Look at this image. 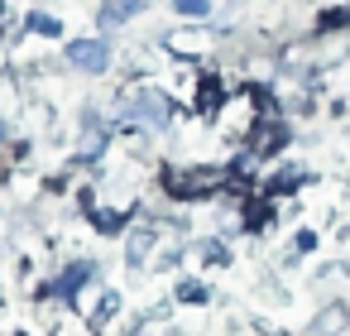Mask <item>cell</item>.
Returning a JSON list of instances; mask_svg holds the SVG:
<instances>
[{
	"label": "cell",
	"mask_w": 350,
	"mask_h": 336,
	"mask_svg": "<svg viewBox=\"0 0 350 336\" xmlns=\"http://www.w3.org/2000/svg\"><path fill=\"white\" fill-rule=\"evenodd\" d=\"M230 188V168L221 164H192V168H163V192L178 202H206Z\"/></svg>",
	"instance_id": "1"
},
{
	"label": "cell",
	"mask_w": 350,
	"mask_h": 336,
	"mask_svg": "<svg viewBox=\"0 0 350 336\" xmlns=\"http://www.w3.org/2000/svg\"><path fill=\"white\" fill-rule=\"evenodd\" d=\"M288 140H293V130H288L278 116H264V120L250 125V135H245V154H250V159H273L278 149H288Z\"/></svg>",
	"instance_id": "2"
},
{
	"label": "cell",
	"mask_w": 350,
	"mask_h": 336,
	"mask_svg": "<svg viewBox=\"0 0 350 336\" xmlns=\"http://www.w3.org/2000/svg\"><path fill=\"white\" fill-rule=\"evenodd\" d=\"M125 116H130L135 125H144V130H163V125H168V116H173V106H168V96H163V92L144 87V92H135V96L125 101Z\"/></svg>",
	"instance_id": "3"
},
{
	"label": "cell",
	"mask_w": 350,
	"mask_h": 336,
	"mask_svg": "<svg viewBox=\"0 0 350 336\" xmlns=\"http://www.w3.org/2000/svg\"><path fill=\"white\" fill-rule=\"evenodd\" d=\"M68 63H72L77 73L101 77V73L111 68V44H106V39H72V44H68Z\"/></svg>",
	"instance_id": "4"
},
{
	"label": "cell",
	"mask_w": 350,
	"mask_h": 336,
	"mask_svg": "<svg viewBox=\"0 0 350 336\" xmlns=\"http://www.w3.org/2000/svg\"><path fill=\"white\" fill-rule=\"evenodd\" d=\"M307 331H312V336H345V331H350V302H326V307H317V317L307 322Z\"/></svg>",
	"instance_id": "5"
},
{
	"label": "cell",
	"mask_w": 350,
	"mask_h": 336,
	"mask_svg": "<svg viewBox=\"0 0 350 336\" xmlns=\"http://www.w3.org/2000/svg\"><path fill=\"white\" fill-rule=\"evenodd\" d=\"M92 274H96V264H92V259H77V264H68V269H63V274L49 283V298H77V293H82V283H87Z\"/></svg>",
	"instance_id": "6"
},
{
	"label": "cell",
	"mask_w": 350,
	"mask_h": 336,
	"mask_svg": "<svg viewBox=\"0 0 350 336\" xmlns=\"http://www.w3.org/2000/svg\"><path fill=\"white\" fill-rule=\"evenodd\" d=\"M226 101H230V87H226V77L206 73V77L197 82V106H202L206 116H221V111H226Z\"/></svg>",
	"instance_id": "7"
},
{
	"label": "cell",
	"mask_w": 350,
	"mask_h": 336,
	"mask_svg": "<svg viewBox=\"0 0 350 336\" xmlns=\"http://www.w3.org/2000/svg\"><path fill=\"white\" fill-rule=\"evenodd\" d=\"M144 10H149V0H106V5H101V25H125V20L144 15Z\"/></svg>",
	"instance_id": "8"
},
{
	"label": "cell",
	"mask_w": 350,
	"mask_h": 336,
	"mask_svg": "<svg viewBox=\"0 0 350 336\" xmlns=\"http://www.w3.org/2000/svg\"><path fill=\"white\" fill-rule=\"evenodd\" d=\"M317 34H350V5H331V10H321Z\"/></svg>",
	"instance_id": "9"
},
{
	"label": "cell",
	"mask_w": 350,
	"mask_h": 336,
	"mask_svg": "<svg viewBox=\"0 0 350 336\" xmlns=\"http://www.w3.org/2000/svg\"><path fill=\"white\" fill-rule=\"evenodd\" d=\"M293 188H302V168H293V164H283L273 178H269V197H278V192H293Z\"/></svg>",
	"instance_id": "10"
},
{
	"label": "cell",
	"mask_w": 350,
	"mask_h": 336,
	"mask_svg": "<svg viewBox=\"0 0 350 336\" xmlns=\"http://www.w3.org/2000/svg\"><path fill=\"white\" fill-rule=\"evenodd\" d=\"M125 255H130V264H144V259L154 255V231H135V235H130V250H125Z\"/></svg>",
	"instance_id": "11"
},
{
	"label": "cell",
	"mask_w": 350,
	"mask_h": 336,
	"mask_svg": "<svg viewBox=\"0 0 350 336\" xmlns=\"http://www.w3.org/2000/svg\"><path fill=\"white\" fill-rule=\"evenodd\" d=\"M173 10H178L183 20H206V15H211V0H173Z\"/></svg>",
	"instance_id": "12"
},
{
	"label": "cell",
	"mask_w": 350,
	"mask_h": 336,
	"mask_svg": "<svg viewBox=\"0 0 350 336\" xmlns=\"http://www.w3.org/2000/svg\"><path fill=\"white\" fill-rule=\"evenodd\" d=\"M25 25H29V29H34V34H49V39H53V34H58V29H63V25H58V20H53V15H44V10H34V15H25Z\"/></svg>",
	"instance_id": "13"
},
{
	"label": "cell",
	"mask_w": 350,
	"mask_h": 336,
	"mask_svg": "<svg viewBox=\"0 0 350 336\" xmlns=\"http://www.w3.org/2000/svg\"><path fill=\"white\" fill-rule=\"evenodd\" d=\"M92 226H96V231H120L125 216H120V211H101V207H92Z\"/></svg>",
	"instance_id": "14"
},
{
	"label": "cell",
	"mask_w": 350,
	"mask_h": 336,
	"mask_svg": "<svg viewBox=\"0 0 350 336\" xmlns=\"http://www.w3.org/2000/svg\"><path fill=\"white\" fill-rule=\"evenodd\" d=\"M178 298H187V302H206V288H202L197 279H183V283H178Z\"/></svg>",
	"instance_id": "15"
},
{
	"label": "cell",
	"mask_w": 350,
	"mask_h": 336,
	"mask_svg": "<svg viewBox=\"0 0 350 336\" xmlns=\"http://www.w3.org/2000/svg\"><path fill=\"white\" fill-rule=\"evenodd\" d=\"M120 312V293H101V302H96V322H106V317H116Z\"/></svg>",
	"instance_id": "16"
},
{
	"label": "cell",
	"mask_w": 350,
	"mask_h": 336,
	"mask_svg": "<svg viewBox=\"0 0 350 336\" xmlns=\"http://www.w3.org/2000/svg\"><path fill=\"white\" fill-rule=\"evenodd\" d=\"M317 250V231H297L293 235V255H312Z\"/></svg>",
	"instance_id": "17"
},
{
	"label": "cell",
	"mask_w": 350,
	"mask_h": 336,
	"mask_svg": "<svg viewBox=\"0 0 350 336\" xmlns=\"http://www.w3.org/2000/svg\"><path fill=\"white\" fill-rule=\"evenodd\" d=\"M202 255H206V259H226L230 250H226V240H202Z\"/></svg>",
	"instance_id": "18"
},
{
	"label": "cell",
	"mask_w": 350,
	"mask_h": 336,
	"mask_svg": "<svg viewBox=\"0 0 350 336\" xmlns=\"http://www.w3.org/2000/svg\"><path fill=\"white\" fill-rule=\"evenodd\" d=\"M0 140H5V125H0Z\"/></svg>",
	"instance_id": "19"
}]
</instances>
